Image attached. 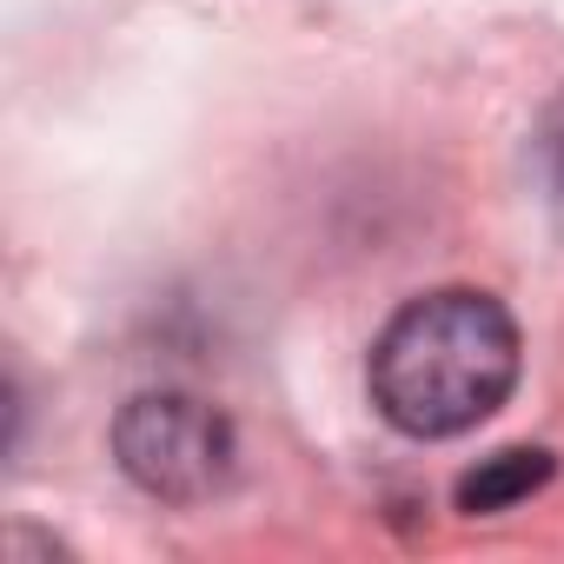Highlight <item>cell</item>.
<instances>
[{
    "mask_svg": "<svg viewBox=\"0 0 564 564\" xmlns=\"http://www.w3.org/2000/svg\"><path fill=\"white\" fill-rule=\"evenodd\" d=\"M113 458L147 498L206 505L232 485L239 438H232L226 412L193 392H140L113 419Z\"/></svg>",
    "mask_w": 564,
    "mask_h": 564,
    "instance_id": "cell-2",
    "label": "cell"
},
{
    "mask_svg": "<svg viewBox=\"0 0 564 564\" xmlns=\"http://www.w3.org/2000/svg\"><path fill=\"white\" fill-rule=\"evenodd\" d=\"M551 471H557V458L544 452V445H511V452H491L478 471H465L458 478V511H511V505H524L531 491H544L551 485Z\"/></svg>",
    "mask_w": 564,
    "mask_h": 564,
    "instance_id": "cell-3",
    "label": "cell"
},
{
    "mask_svg": "<svg viewBox=\"0 0 564 564\" xmlns=\"http://www.w3.org/2000/svg\"><path fill=\"white\" fill-rule=\"evenodd\" d=\"M538 153H544V186H551V199L564 206V100L551 107V120H544V140H538Z\"/></svg>",
    "mask_w": 564,
    "mask_h": 564,
    "instance_id": "cell-4",
    "label": "cell"
},
{
    "mask_svg": "<svg viewBox=\"0 0 564 564\" xmlns=\"http://www.w3.org/2000/svg\"><path fill=\"white\" fill-rule=\"evenodd\" d=\"M518 359V319L491 293L438 286L386 319L366 359V386L379 419L405 438H458L511 399Z\"/></svg>",
    "mask_w": 564,
    "mask_h": 564,
    "instance_id": "cell-1",
    "label": "cell"
}]
</instances>
